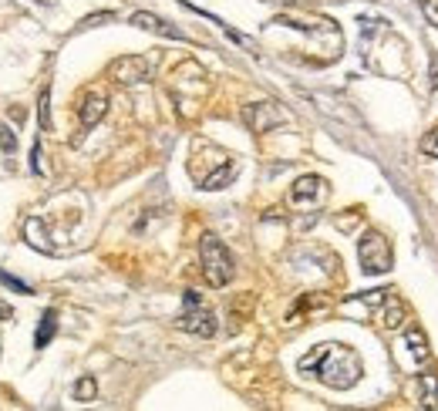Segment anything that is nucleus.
Wrapping results in <instances>:
<instances>
[{
    "instance_id": "nucleus-1",
    "label": "nucleus",
    "mask_w": 438,
    "mask_h": 411,
    "mask_svg": "<svg viewBox=\"0 0 438 411\" xmlns=\"http://www.w3.org/2000/svg\"><path fill=\"white\" fill-rule=\"evenodd\" d=\"M300 371L317 378L327 388H337V391L354 388L364 374L361 357L348 344H320V348H314L307 357H300Z\"/></svg>"
},
{
    "instance_id": "nucleus-2",
    "label": "nucleus",
    "mask_w": 438,
    "mask_h": 411,
    "mask_svg": "<svg viewBox=\"0 0 438 411\" xmlns=\"http://www.w3.org/2000/svg\"><path fill=\"white\" fill-rule=\"evenodd\" d=\"M199 263H202V276H206L209 287L219 290L233 280V253H229L226 246L219 243V236H212V233H206V236L199 240Z\"/></svg>"
},
{
    "instance_id": "nucleus-3",
    "label": "nucleus",
    "mask_w": 438,
    "mask_h": 411,
    "mask_svg": "<svg viewBox=\"0 0 438 411\" xmlns=\"http://www.w3.org/2000/svg\"><path fill=\"white\" fill-rule=\"evenodd\" d=\"M176 327L185 331V334H196V337L216 334V314L202 304V297H199L196 290H185V293H182V314L176 317Z\"/></svg>"
},
{
    "instance_id": "nucleus-4",
    "label": "nucleus",
    "mask_w": 438,
    "mask_h": 411,
    "mask_svg": "<svg viewBox=\"0 0 438 411\" xmlns=\"http://www.w3.org/2000/svg\"><path fill=\"white\" fill-rule=\"evenodd\" d=\"M358 253H361V266L364 274H388L394 263V253H391V243L375 233V229H367L361 236V246H358Z\"/></svg>"
},
{
    "instance_id": "nucleus-5",
    "label": "nucleus",
    "mask_w": 438,
    "mask_h": 411,
    "mask_svg": "<svg viewBox=\"0 0 438 411\" xmlns=\"http://www.w3.org/2000/svg\"><path fill=\"white\" fill-rule=\"evenodd\" d=\"M108 75L115 78L118 85H138V81H145L152 75V64L145 58H138V54H125L118 61H111Z\"/></svg>"
},
{
    "instance_id": "nucleus-6",
    "label": "nucleus",
    "mask_w": 438,
    "mask_h": 411,
    "mask_svg": "<svg viewBox=\"0 0 438 411\" xmlns=\"http://www.w3.org/2000/svg\"><path fill=\"white\" fill-rule=\"evenodd\" d=\"M243 118H246V125H250L253 132H270L273 125L287 122V115H284L280 108L273 105V102H260V105H246V108H243Z\"/></svg>"
},
{
    "instance_id": "nucleus-7",
    "label": "nucleus",
    "mask_w": 438,
    "mask_h": 411,
    "mask_svg": "<svg viewBox=\"0 0 438 411\" xmlns=\"http://www.w3.org/2000/svg\"><path fill=\"white\" fill-rule=\"evenodd\" d=\"M105 111H108L105 92H85L81 105H78V115H81V125H85V128H91V125L102 122V118H105Z\"/></svg>"
},
{
    "instance_id": "nucleus-8",
    "label": "nucleus",
    "mask_w": 438,
    "mask_h": 411,
    "mask_svg": "<svg viewBox=\"0 0 438 411\" xmlns=\"http://www.w3.org/2000/svg\"><path fill=\"white\" fill-rule=\"evenodd\" d=\"M132 24H135V27H142V31H149V34H159V37H172V41H182V31H179V27L166 24L162 17L149 14V11H138V14H132Z\"/></svg>"
},
{
    "instance_id": "nucleus-9",
    "label": "nucleus",
    "mask_w": 438,
    "mask_h": 411,
    "mask_svg": "<svg viewBox=\"0 0 438 411\" xmlns=\"http://www.w3.org/2000/svg\"><path fill=\"white\" fill-rule=\"evenodd\" d=\"M54 334H58V310H51V307H47L44 314H41L37 331H34V348H37V350L47 348V344L54 341Z\"/></svg>"
},
{
    "instance_id": "nucleus-10",
    "label": "nucleus",
    "mask_w": 438,
    "mask_h": 411,
    "mask_svg": "<svg viewBox=\"0 0 438 411\" xmlns=\"http://www.w3.org/2000/svg\"><path fill=\"white\" fill-rule=\"evenodd\" d=\"M314 192H320V196H324V183H320L317 176H303L300 183L293 185V192H290V196H293V202H303V199H310Z\"/></svg>"
},
{
    "instance_id": "nucleus-11",
    "label": "nucleus",
    "mask_w": 438,
    "mask_h": 411,
    "mask_svg": "<svg viewBox=\"0 0 438 411\" xmlns=\"http://www.w3.org/2000/svg\"><path fill=\"white\" fill-rule=\"evenodd\" d=\"M236 176V166H223V168H216L212 176H206V183H202V189H223V185L229 183Z\"/></svg>"
},
{
    "instance_id": "nucleus-12",
    "label": "nucleus",
    "mask_w": 438,
    "mask_h": 411,
    "mask_svg": "<svg viewBox=\"0 0 438 411\" xmlns=\"http://www.w3.org/2000/svg\"><path fill=\"white\" fill-rule=\"evenodd\" d=\"M95 395H98V384H95L91 374H85V378L75 384V401H95Z\"/></svg>"
},
{
    "instance_id": "nucleus-13",
    "label": "nucleus",
    "mask_w": 438,
    "mask_h": 411,
    "mask_svg": "<svg viewBox=\"0 0 438 411\" xmlns=\"http://www.w3.org/2000/svg\"><path fill=\"white\" fill-rule=\"evenodd\" d=\"M37 115H41V132H51V88H44V92H41Z\"/></svg>"
},
{
    "instance_id": "nucleus-14",
    "label": "nucleus",
    "mask_w": 438,
    "mask_h": 411,
    "mask_svg": "<svg viewBox=\"0 0 438 411\" xmlns=\"http://www.w3.org/2000/svg\"><path fill=\"white\" fill-rule=\"evenodd\" d=\"M401 317H405V304H401V300H388L384 324H388V327H401Z\"/></svg>"
},
{
    "instance_id": "nucleus-15",
    "label": "nucleus",
    "mask_w": 438,
    "mask_h": 411,
    "mask_svg": "<svg viewBox=\"0 0 438 411\" xmlns=\"http://www.w3.org/2000/svg\"><path fill=\"white\" fill-rule=\"evenodd\" d=\"M0 283H4V287H11V290H17V293H24V297H30L28 283H24V280H17V276H11L7 270H0Z\"/></svg>"
},
{
    "instance_id": "nucleus-16",
    "label": "nucleus",
    "mask_w": 438,
    "mask_h": 411,
    "mask_svg": "<svg viewBox=\"0 0 438 411\" xmlns=\"http://www.w3.org/2000/svg\"><path fill=\"white\" fill-rule=\"evenodd\" d=\"M0 149H4V152H11V155H14V149H17L14 128H7V125H0Z\"/></svg>"
},
{
    "instance_id": "nucleus-17",
    "label": "nucleus",
    "mask_w": 438,
    "mask_h": 411,
    "mask_svg": "<svg viewBox=\"0 0 438 411\" xmlns=\"http://www.w3.org/2000/svg\"><path fill=\"white\" fill-rule=\"evenodd\" d=\"M422 152L432 155V159H438V132H432V135L422 138Z\"/></svg>"
},
{
    "instance_id": "nucleus-18",
    "label": "nucleus",
    "mask_w": 438,
    "mask_h": 411,
    "mask_svg": "<svg viewBox=\"0 0 438 411\" xmlns=\"http://www.w3.org/2000/svg\"><path fill=\"white\" fill-rule=\"evenodd\" d=\"M408 344H411L415 354H422V357H425V337L418 334V331H408Z\"/></svg>"
},
{
    "instance_id": "nucleus-19",
    "label": "nucleus",
    "mask_w": 438,
    "mask_h": 411,
    "mask_svg": "<svg viewBox=\"0 0 438 411\" xmlns=\"http://www.w3.org/2000/svg\"><path fill=\"white\" fill-rule=\"evenodd\" d=\"M422 11H425V14H428V20H432V24H435V27H438V4H435V0H425V4H422Z\"/></svg>"
},
{
    "instance_id": "nucleus-20",
    "label": "nucleus",
    "mask_w": 438,
    "mask_h": 411,
    "mask_svg": "<svg viewBox=\"0 0 438 411\" xmlns=\"http://www.w3.org/2000/svg\"><path fill=\"white\" fill-rule=\"evenodd\" d=\"M37 159H41V145L34 142V149H30V172H41V162H37Z\"/></svg>"
},
{
    "instance_id": "nucleus-21",
    "label": "nucleus",
    "mask_w": 438,
    "mask_h": 411,
    "mask_svg": "<svg viewBox=\"0 0 438 411\" xmlns=\"http://www.w3.org/2000/svg\"><path fill=\"white\" fill-rule=\"evenodd\" d=\"M102 20H111V14H98V17H88V20H85V27H91V24H102Z\"/></svg>"
},
{
    "instance_id": "nucleus-22",
    "label": "nucleus",
    "mask_w": 438,
    "mask_h": 411,
    "mask_svg": "<svg viewBox=\"0 0 438 411\" xmlns=\"http://www.w3.org/2000/svg\"><path fill=\"white\" fill-rule=\"evenodd\" d=\"M11 317H14V314H11V307L0 304V320H11Z\"/></svg>"
},
{
    "instance_id": "nucleus-23",
    "label": "nucleus",
    "mask_w": 438,
    "mask_h": 411,
    "mask_svg": "<svg viewBox=\"0 0 438 411\" xmlns=\"http://www.w3.org/2000/svg\"><path fill=\"white\" fill-rule=\"evenodd\" d=\"M432 85H438V58H435V71H432Z\"/></svg>"
},
{
    "instance_id": "nucleus-24",
    "label": "nucleus",
    "mask_w": 438,
    "mask_h": 411,
    "mask_svg": "<svg viewBox=\"0 0 438 411\" xmlns=\"http://www.w3.org/2000/svg\"><path fill=\"white\" fill-rule=\"evenodd\" d=\"M267 4H297V0H267Z\"/></svg>"
},
{
    "instance_id": "nucleus-25",
    "label": "nucleus",
    "mask_w": 438,
    "mask_h": 411,
    "mask_svg": "<svg viewBox=\"0 0 438 411\" xmlns=\"http://www.w3.org/2000/svg\"><path fill=\"white\" fill-rule=\"evenodd\" d=\"M418 4H425V0H418Z\"/></svg>"
}]
</instances>
